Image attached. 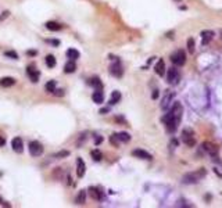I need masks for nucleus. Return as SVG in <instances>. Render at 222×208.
<instances>
[{"label":"nucleus","instance_id":"26","mask_svg":"<svg viewBox=\"0 0 222 208\" xmlns=\"http://www.w3.org/2000/svg\"><path fill=\"white\" fill-rule=\"evenodd\" d=\"M90 156H92V158H93L94 161H102V158H103L102 151H100V150H92Z\"/></svg>","mask_w":222,"mask_h":208},{"label":"nucleus","instance_id":"34","mask_svg":"<svg viewBox=\"0 0 222 208\" xmlns=\"http://www.w3.org/2000/svg\"><path fill=\"white\" fill-rule=\"evenodd\" d=\"M4 144H6V139L3 136H0V147H3Z\"/></svg>","mask_w":222,"mask_h":208},{"label":"nucleus","instance_id":"5","mask_svg":"<svg viewBox=\"0 0 222 208\" xmlns=\"http://www.w3.org/2000/svg\"><path fill=\"white\" fill-rule=\"evenodd\" d=\"M182 140L183 143L189 147H193L196 144V138H194V132L190 129V128H186V129L182 130Z\"/></svg>","mask_w":222,"mask_h":208},{"label":"nucleus","instance_id":"24","mask_svg":"<svg viewBox=\"0 0 222 208\" xmlns=\"http://www.w3.org/2000/svg\"><path fill=\"white\" fill-rule=\"evenodd\" d=\"M120 100H121V93H120V92H117V90L112 92V93H111V97H110V104H111V106L117 104L118 102H120Z\"/></svg>","mask_w":222,"mask_h":208},{"label":"nucleus","instance_id":"23","mask_svg":"<svg viewBox=\"0 0 222 208\" xmlns=\"http://www.w3.org/2000/svg\"><path fill=\"white\" fill-rule=\"evenodd\" d=\"M66 54H67L68 58H71V60H76V58H79V56H81L76 49H68Z\"/></svg>","mask_w":222,"mask_h":208},{"label":"nucleus","instance_id":"2","mask_svg":"<svg viewBox=\"0 0 222 208\" xmlns=\"http://www.w3.org/2000/svg\"><path fill=\"white\" fill-rule=\"evenodd\" d=\"M206 169L204 168H200L197 169V171L194 172H189V174H186L185 176L182 178V182L185 183V185H193V183H197L200 179H203L204 176H206Z\"/></svg>","mask_w":222,"mask_h":208},{"label":"nucleus","instance_id":"19","mask_svg":"<svg viewBox=\"0 0 222 208\" xmlns=\"http://www.w3.org/2000/svg\"><path fill=\"white\" fill-rule=\"evenodd\" d=\"M115 136L118 138V140L122 142V143H128L131 140V135L126 132H120V133H115Z\"/></svg>","mask_w":222,"mask_h":208},{"label":"nucleus","instance_id":"30","mask_svg":"<svg viewBox=\"0 0 222 208\" xmlns=\"http://www.w3.org/2000/svg\"><path fill=\"white\" fill-rule=\"evenodd\" d=\"M4 56H6V57L13 58V60H17V58H18V56H17V53H16V52H6V53H4Z\"/></svg>","mask_w":222,"mask_h":208},{"label":"nucleus","instance_id":"35","mask_svg":"<svg viewBox=\"0 0 222 208\" xmlns=\"http://www.w3.org/2000/svg\"><path fill=\"white\" fill-rule=\"evenodd\" d=\"M8 14H10V13H8V11H4V13H3V16L0 17V21H2V20H4L6 17H8Z\"/></svg>","mask_w":222,"mask_h":208},{"label":"nucleus","instance_id":"41","mask_svg":"<svg viewBox=\"0 0 222 208\" xmlns=\"http://www.w3.org/2000/svg\"><path fill=\"white\" fill-rule=\"evenodd\" d=\"M176 2H179V0H176Z\"/></svg>","mask_w":222,"mask_h":208},{"label":"nucleus","instance_id":"13","mask_svg":"<svg viewBox=\"0 0 222 208\" xmlns=\"http://www.w3.org/2000/svg\"><path fill=\"white\" fill-rule=\"evenodd\" d=\"M85 171H86V165H85L84 160L76 158V175H78V178H84Z\"/></svg>","mask_w":222,"mask_h":208},{"label":"nucleus","instance_id":"27","mask_svg":"<svg viewBox=\"0 0 222 208\" xmlns=\"http://www.w3.org/2000/svg\"><path fill=\"white\" fill-rule=\"evenodd\" d=\"M188 50L190 54H193L194 53V39L193 38H189L188 39Z\"/></svg>","mask_w":222,"mask_h":208},{"label":"nucleus","instance_id":"20","mask_svg":"<svg viewBox=\"0 0 222 208\" xmlns=\"http://www.w3.org/2000/svg\"><path fill=\"white\" fill-rule=\"evenodd\" d=\"M85 200H86V192H85V190H81V192L78 193V196H76V198H75V203L78 204V206H82V204H85Z\"/></svg>","mask_w":222,"mask_h":208},{"label":"nucleus","instance_id":"21","mask_svg":"<svg viewBox=\"0 0 222 208\" xmlns=\"http://www.w3.org/2000/svg\"><path fill=\"white\" fill-rule=\"evenodd\" d=\"M64 71H66V74L75 72V71H76V65H75V62H74V60H71V61L67 62L66 67H64Z\"/></svg>","mask_w":222,"mask_h":208},{"label":"nucleus","instance_id":"11","mask_svg":"<svg viewBox=\"0 0 222 208\" xmlns=\"http://www.w3.org/2000/svg\"><path fill=\"white\" fill-rule=\"evenodd\" d=\"M174 96H175V94H174V92L167 90V93H165L164 99H162V103H161V108L162 110H167L168 107H170V104H171V102H172Z\"/></svg>","mask_w":222,"mask_h":208},{"label":"nucleus","instance_id":"31","mask_svg":"<svg viewBox=\"0 0 222 208\" xmlns=\"http://www.w3.org/2000/svg\"><path fill=\"white\" fill-rule=\"evenodd\" d=\"M70 156V151H60V153L56 154V158H63V157H68Z\"/></svg>","mask_w":222,"mask_h":208},{"label":"nucleus","instance_id":"36","mask_svg":"<svg viewBox=\"0 0 222 208\" xmlns=\"http://www.w3.org/2000/svg\"><path fill=\"white\" fill-rule=\"evenodd\" d=\"M102 142H103V138H97V140L94 139V143H96V144H100Z\"/></svg>","mask_w":222,"mask_h":208},{"label":"nucleus","instance_id":"16","mask_svg":"<svg viewBox=\"0 0 222 208\" xmlns=\"http://www.w3.org/2000/svg\"><path fill=\"white\" fill-rule=\"evenodd\" d=\"M13 85H16V79L11 78V76L0 79V86H3V88H10V86H13Z\"/></svg>","mask_w":222,"mask_h":208},{"label":"nucleus","instance_id":"37","mask_svg":"<svg viewBox=\"0 0 222 208\" xmlns=\"http://www.w3.org/2000/svg\"><path fill=\"white\" fill-rule=\"evenodd\" d=\"M54 92H57V93H56L57 96H63V94H64V92H63V90H54Z\"/></svg>","mask_w":222,"mask_h":208},{"label":"nucleus","instance_id":"14","mask_svg":"<svg viewBox=\"0 0 222 208\" xmlns=\"http://www.w3.org/2000/svg\"><path fill=\"white\" fill-rule=\"evenodd\" d=\"M165 62H164V60L162 58H160L158 61H157V64L154 65V71H156V74L158 76H164V74H165Z\"/></svg>","mask_w":222,"mask_h":208},{"label":"nucleus","instance_id":"38","mask_svg":"<svg viewBox=\"0 0 222 208\" xmlns=\"http://www.w3.org/2000/svg\"><path fill=\"white\" fill-rule=\"evenodd\" d=\"M104 112H108V108H102L100 110V114H104Z\"/></svg>","mask_w":222,"mask_h":208},{"label":"nucleus","instance_id":"28","mask_svg":"<svg viewBox=\"0 0 222 208\" xmlns=\"http://www.w3.org/2000/svg\"><path fill=\"white\" fill-rule=\"evenodd\" d=\"M46 90L47 92H54L56 90V81H50V82H47L46 83Z\"/></svg>","mask_w":222,"mask_h":208},{"label":"nucleus","instance_id":"39","mask_svg":"<svg viewBox=\"0 0 222 208\" xmlns=\"http://www.w3.org/2000/svg\"><path fill=\"white\" fill-rule=\"evenodd\" d=\"M28 54H29V56H35L36 53H35V52H28Z\"/></svg>","mask_w":222,"mask_h":208},{"label":"nucleus","instance_id":"17","mask_svg":"<svg viewBox=\"0 0 222 208\" xmlns=\"http://www.w3.org/2000/svg\"><path fill=\"white\" fill-rule=\"evenodd\" d=\"M46 28L49 29V31L58 32V31H61V28H63V26H61L58 22H54V21H49V22H46Z\"/></svg>","mask_w":222,"mask_h":208},{"label":"nucleus","instance_id":"12","mask_svg":"<svg viewBox=\"0 0 222 208\" xmlns=\"http://www.w3.org/2000/svg\"><path fill=\"white\" fill-rule=\"evenodd\" d=\"M92 99L96 104H102L104 102V94H103V89L102 88H96L94 93L92 94Z\"/></svg>","mask_w":222,"mask_h":208},{"label":"nucleus","instance_id":"15","mask_svg":"<svg viewBox=\"0 0 222 208\" xmlns=\"http://www.w3.org/2000/svg\"><path fill=\"white\" fill-rule=\"evenodd\" d=\"M214 38V32L212 31H203L201 32V43L203 44H208Z\"/></svg>","mask_w":222,"mask_h":208},{"label":"nucleus","instance_id":"4","mask_svg":"<svg viewBox=\"0 0 222 208\" xmlns=\"http://www.w3.org/2000/svg\"><path fill=\"white\" fill-rule=\"evenodd\" d=\"M171 61H172V64L176 65V67H182L186 62V53L180 49L176 50V52H174L172 54H171Z\"/></svg>","mask_w":222,"mask_h":208},{"label":"nucleus","instance_id":"10","mask_svg":"<svg viewBox=\"0 0 222 208\" xmlns=\"http://www.w3.org/2000/svg\"><path fill=\"white\" fill-rule=\"evenodd\" d=\"M11 147H13V150L16 151V153L21 154L24 151V143H22V139L21 138H14L13 140H11Z\"/></svg>","mask_w":222,"mask_h":208},{"label":"nucleus","instance_id":"40","mask_svg":"<svg viewBox=\"0 0 222 208\" xmlns=\"http://www.w3.org/2000/svg\"><path fill=\"white\" fill-rule=\"evenodd\" d=\"M0 203H2V198H0Z\"/></svg>","mask_w":222,"mask_h":208},{"label":"nucleus","instance_id":"9","mask_svg":"<svg viewBox=\"0 0 222 208\" xmlns=\"http://www.w3.org/2000/svg\"><path fill=\"white\" fill-rule=\"evenodd\" d=\"M26 74H28V76L31 78V81L34 83H36L39 81V76H40V72L36 70V68L34 67V65H31V67L26 68Z\"/></svg>","mask_w":222,"mask_h":208},{"label":"nucleus","instance_id":"29","mask_svg":"<svg viewBox=\"0 0 222 208\" xmlns=\"http://www.w3.org/2000/svg\"><path fill=\"white\" fill-rule=\"evenodd\" d=\"M89 83H90V85H93V86H96V88H103V86H102V82H100L99 78H92Z\"/></svg>","mask_w":222,"mask_h":208},{"label":"nucleus","instance_id":"18","mask_svg":"<svg viewBox=\"0 0 222 208\" xmlns=\"http://www.w3.org/2000/svg\"><path fill=\"white\" fill-rule=\"evenodd\" d=\"M89 192H90V196L93 200H103V196H102V192H100L99 189H96V187H90L89 189Z\"/></svg>","mask_w":222,"mask_h":208},{"label":"nucleus","instance_id":"8","mask_svg":"<svg viewBox=\"0 0 222 208\" xmlns=\"http://www.w3.org/2000/svg\"><path fill=\"white\" fill-rule=\"evenodd\" d=\"M132 156L136 157V158H140V160H147V161H150V160L153 158L152 154H149L147 151L142 150V148H136V150L132 151Z\"/></svg>","mask_w":222,"mask_h":208},{"label":"nucleus","instance_id":"6","mask_svg":"<svg viewBox=\"0 0 222 208\" xmlns=\"http://www.w3.org/2000/svg\"><path fill=\"white\" fill-rule=\"evenodd\" d=\"M29 153H31V156H34V157L42 156L43 154V146L40 144L38 140L29 142Z\"/></svg>","mask_w":222,"mask_h":208},{"label":"nucleus","instance_id":"25","mask_svg":"<svg viewBox=\"0 0 222 208\" xmlns=\"http://www.w3.org/2000/svg\"><path fill=\"white\" fill-rule=\"evenodd\" d=\"M46 65L49 68H54L56 67V57L54 56H52V54H49L46 57Z\"/></svg>","mask_w":222,"mask_h":208},{"label":"nucleus","instance_id":"3","mask_svg":"<svg viewBox=\"0 0 222 208\" xmlns=\"http://www.w3.org/2000/svg\"><path fill=\"white\" fill-rule=\"evenodd\" d=\"M167 81L170 85H172V86H175L179 83L180 81V72H179V70H178L176 67H171L170 70L167 71Z\"/></svg>","mask_w":222,"mask_h":208},{"label":"nucleus","instance_id":"1","mask_svg":"<svg viewBox=\"0 0 222 208\" xmlns=\"http://www.w3.org/2000/svg\"><path fill=\"white\" fill-rule=\"evenodd\" d=\"M183 115V107L179 102H175L172 106V108L167 112V114L162 117V122L165 125V129L167 132L174 133L176 130L178 125L180 124V120H182Z\"/></svg>","mask_w":222,"mask_h":208},{"label":"nucleus","instance_id":"22","mask_svg":"<svg viewBox=\"0 0 222 208\" xmlns=\"http://www.w3.org/2000/svg\"><path fill=\"white\" fill-rule=\"evenodd\" d=\"M204 148L208 151L211 156H217L218 153V147L215 144H211V143H204Z\"/></svg>","mask_w":222,"mask_h":208},{"label":"nucleus","instance_id":"7","mask_svg":"<svg viewBox=\"0 0 222 208\" xmlns=\"http://www.w3.org/2000/svg\"><path fill=\"white\" fill-rule=\"evenodd\" d=\"M110 74L112 76H115V78H121V76L124 75V68H122V65H121L120 60H115L110 65Z\"/></svg>","mask_w":222,"mask_h":208},{"label":"nucleus","instance_id":"33","mask_svg":"<svg viewBox=\"0 0 222 208\" xmlns=\"http://www.w3.org/2000/svg\"><path fill=\"white\" fill-rule=\"evenodd\" d=\"M157 97H158V90H153V94H152V99H157Z\"/></svg>","mask_w":222,"mask_h":208},{"label":"nucleus","instance_id":"32","mask_svg":"<svg viewBox=\"0 0 222 208\" xmlns=\"http://www.w3.org/2000/svg\"><path fill=\"white\" fill-rule=\"evenodd\" d=\"M110 142H111V143L114 144V146H118V143H120V140H118V138H117L115 135H112L111 138H110Z\"/></svg>","mask_w":222,"mask_h":208}]
</instances>
